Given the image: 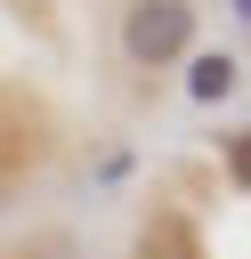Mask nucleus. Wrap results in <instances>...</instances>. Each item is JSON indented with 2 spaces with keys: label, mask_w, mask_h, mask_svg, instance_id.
<instances>
[{
  "label": "nucleus",
  "mask_w": 251,
  "mask_h": 259,
  "mask_svg": "<svg viewBox=\"0 0 251 259\" xmlns=\"http://www.w3.org/2000/svg\"><path fill=\"white\" fill-rule=\"evenodd\" d=\"M227 162H235V178H243V186H251V130H243V138H235V146H227Z\"/></svg>",
  "instance_id": "obj_5"
},
{
  "label": "nucleus",
  "mask_w": 251,
  "mask_h": 259,
  "mask_svg": "<svg viewBox=\"0 0 251 259\" xmlns=\"http://www.w3.org/2000/svg\"><path fill=\"white\" fill-rule=\"evenodd\" d=\"M130 259H202V235H194L186 210H154V219L138 227V251H130Z\"/></svg>",
  "instance_id": "obj_2"
},
{
  "label": "nucleus",
  "mask_w": 251,
  "mask_h": 259,
  "mask_svg": "<svg viewBox=\"0 0 251 259\" xmlns=\"http://www.w3.org/2000/svg\"><path fill=\"white\" fill-rule=\"evenodd\" d=\"M235 16H243V24H251V0H235Z\"/></svg>",
  "instance_id": "obj_6"
},
{
  "label": "nucleus",
  "mask_w": 251,
  "mask_h": 259,
  "mask_svg": "<svg viewBox=\"0 0 251 259\" xmlns=\"http://www.w3.org/2000/svg\"><path fill=\"white\" fill-rule=\"evenodd\" d=\"M186 40H194V8L186 0H130L121 49L138 65H170V57H186Z\"/></svg>",
  "instance_id": "obj_1"
},
{
  "label": "nucleus",
  "mask_w": 251,
  "mask_h": 259,
  "mask_svg": "<svg viewBox=\"0 0 251 259\" xmlns=\"http://www.w3.org/2000/svg\"><path fill=\"white\" fill-rule=\"evenodd\" d=\"M32 162H40V130H32L16 105H0V194H8Z\"/></svg>",
  "instance_id": "obj_3"
},
{
  "label": "nucleus",
  "mask_w": 251,
  "mask_h": 259,
  "mask_svg": "<svg viewBox=\"0 0 251 259\" xmlns=\"http://www.w3.org/2000/svg\"><path fill=\"white\" fill-rule=\"evenodd\" d=\"M186 89H194L202 105H219V97L235 89V57H194V73H186Z\"/></svg>",
  "instance_id": "obj_4"
}]
</instances>
